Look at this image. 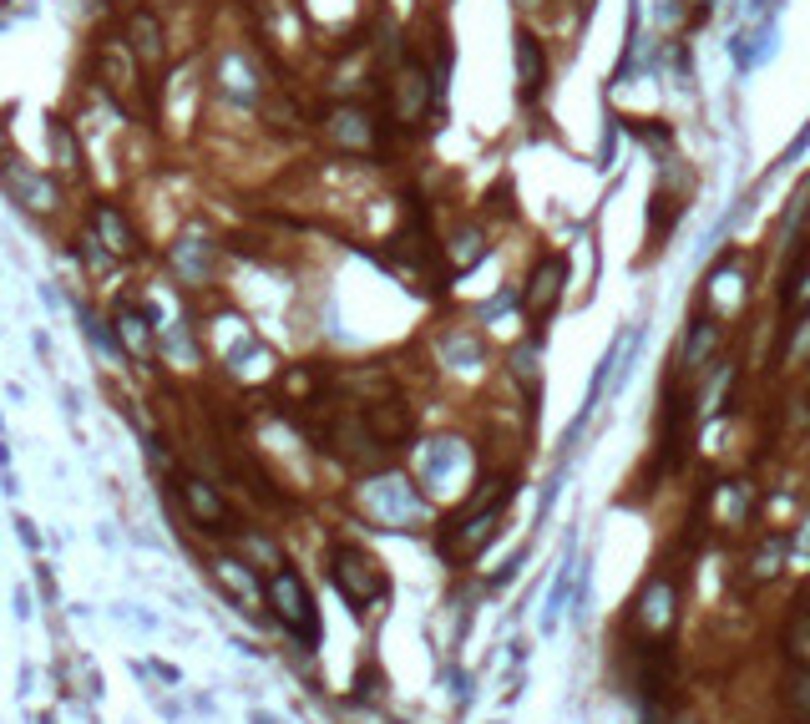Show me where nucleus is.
I'll use <instances>...</instances> for the list:
<instances>
[{"instance_id": "f257e3e1", "label": "nucleus", "mask_w": 810, "mask_h": 724, "mask_svg": "<svg viewBox=\"0 0 810 724\" xmlns=\"http://www.w3.org/2000/svg\"><path fill=\"white\" fill-rule=\"evenodd\" d=\"M360 502L365 512L390 527V532H405V527H416L426 522V497L411 476H400V471H385V476H370L365 487H360Z\"/></svg>"}, {"instance_id": "f03ea898", "label": "nucleus", "mask_w": 810, "mask_h": 724, "mask_svg": "<svg viewBox=\"0 0 810 724\" xmlns=\"http://www.w3.org/2000/svg\"><path fill=\"white\" fill-rule=\"evenodd\" d=\"M324 137H330L335 152L375 157L385 147V137H390V117H380L365 102H335L330 112H324Z\"/></svg>"}, {"instance_id": "7ed1b4c3", "label": "nucleus", "mask_w": 810, "mask_h": 724, "mask_svg": "<svg viewBox=\"0 0 810 724\" xmlns=\"http://www.w3.org/2000/svg\"><path fill=\"white\" fill-rule=\"evenodd\" d=\"M517 497V487L512 481H502V492H492V497H481L466 517H456L451 522V532H441V552L446 557H456V562H471L486 542L497 537V527H502V512H507V502Z\"/></svg>"}, {"instance_id": "20e7f679", "label": "nucleus", "mask_w": 810, "mask_h": 724, "mask_svg": "<svg viewBox=\"0 0 810 724\" xmlns=\"http://www.w3.org/2000/svg\"><path fill=\"white\" fill-rule=\"evenodd\" d=\"M330 583L340 588V598H345L350 608H365V603H375V598L385 593L380 562H375L365 547H355V542L330 547Z\"/></svg>"}, {"instance_id": "39448f33", "label": "nucleus", "mask_w": 810, "mask_h": 724, "mask_svg": "<svg viewBox=\"0 0 810 724\" xmlns=\"http://www.w3.org/2000/svg\"><path fill=\"white\" fill-rule=\"evenodd\" d=\"M269 608L299 643H309V649L319 643V613H314V598H309V588H304V578L294 568H279L269 578Z\"/></svg>"}, {"instance_id": "423d86ee", "label": "nucleus", "mask_w": 810, "mask_h": 724, "mask_svg": "<svg viewBox=\"0 0 810 724\" xmlns=\"http://www.w3.org/2000/svg\"><path fill=\"white\" fill-rule=\"evenodd\" d=\"M471 476V451L466 441H451V436H436L416 451V481L431 492H461V481Z\"/></svg>"}, {"instance_id": "0eeeda50", "label": "nucleus", "mask_w": 810, "mask_h": 724, "mask_svg": "<svg viewBox=\"0 0 810 724\" xmlns=\"http://www.w3.org/2000/svg\"><path fill=\"white\" fill-rule=\"evenodd\" d=\"M178 497H183V512H188L203 532H218V537L238 532V517H233V507L223 502V492L213 487V481H203V476H178Z\"/></svg>"}, {"instance_id": "6e6552de", "label": "nucleus", "mask_w": 810, "mask_h": 724, "mask_svg": "<svg viewBox=\"0 0 810 724\" xmlns=\"http://www.w3.org/2000/svg\"><path fill=\"white\" fill-rule=\"evenodd\" d=\"M567 294V254H542L527 274V289H522V304L532 319H547Z\"/></svg>"}, {"instance_id": "1a4fd4ad", "label": "nucleus", "mask_w": 810, "mask_h": 724, "mask_svg": "<svg viewBox=\"0 0 810 724\" xmlns=\"http://www.w3.org/2000/svg\"><path fill=\"white\" fill-rule=\"evenodd\" d=\"M365 426L375 431V441H380L385 451H395V446H405V441L416 436V416H411V406H405L400 395L365 400Z\"/></svg>"}, {"instance_id": "9d476101", "label": "nucleus", "mask_w": 810, "mask_h": 724, "mask_svg": "<svg viewBox=\"0 0 810 724\" xmlns=\"http://www.w3.org/2000/svg\"><path fill=\"white\" fill-rule=\"evenodd\" d=\"M512 51H517V97L532 107L542 97V87H547V46L537 41L532 26H517Z\"/></svg>"}, {"instance_id": "9b49d317", "label": "nucleus", "mask_w": 810, "mask_h": 724, "mask_svg": "<svg viewBox=\"0 0 810 724\" xmlns=\"http://www.w3.org/2000/svg\"><path fill=\"white\" fill-rule=\"evenodd\" d=\"M218 92L228 102H238V107H254L259 102V71H254V61L243 56V51H228L218 61Z\"/></svg>"}, {"instance_id": "f8f14e48", "label": "nucleus", "mask_w": 810, "mask_h": 724, "mask_svg": "<svg viewBox=\"0 0 810 724\" xmlns=\"http://www.w3.org/2000/svg\"><path fill=\"white\" fill-rule=\"evenodd\" d=\"M173 269H178V279L183 284H203L208 274H213V259H218V249H213V238L208 233H183L178 244H173Z\"/></svg>"}, {"instance_id": "ddd939ff", "label": "nucleus", "mask_w": 810, "mask_h": 724, "mask_svg": "<svg viewBox=\"0 0 810 724\" xmlns=\"http://www.w3.org/2000/svg\"><path fill=\"white\" fill-rule=\"evenodd\" d=\"M213 578H218V588H223L238 608H249V613H254L259 598H269V588H259L254 568H249V562H238V557H213Z\"/></svg>"}, {"instance_id": "4468645a", "label": "nucleus", "mask_w": 810, "mask_h": 724, "mask_svg": "<svg viewBox=\"0 0 810 724\" xmlns=\"http://www.w3.org/2000/svg\"><path fill=\"white\" fill-rule=\"evenodd\" d=\"M679 613V593H674V578H648L643 598H638V623L648 633H664Z\"/></svg>"}, {"instance_id": "2eb2a0df", "label": "nucleus", "mask_w": 810, "mask_h": 724, "mask_svg": "<svg viewBox=\"0 0 810 724\" xmlns=\"http://www.w3.org/2000/svg\"><path fill=\"white\" fill-rule=\"evenodd\" d=\"M117 340H122V355H132V360H152V314H142L137 304H117Z\"/></svg>"}, {"instance_id": "dca6fc26", "label": "nucleus", "mask_w": 810, "mask_h": 724, "mask_svg": "<svg viewBox=\"0 0 810 724\" xmlns=\"http://www.w3.org/2000/svg\"><path fill=\"white\" fill-rule=\"evenodd\" d=\"M92 228H97V244H102L107 254H137V233H132V223L122 218L117 203H97Z\"/></svg>"}, {"instance_id": "f3484780", "label": "nucleus", "mask_w": 810, "mask_h": 724, "mask_svg": "<svg viewBox=\"0 0 810 724\" xmlns=\"http://www.w3.org/2000/svg\"><path fill=\"white\" fill-rule=\"evenodd\" d=\"M486 259V228L481 223H461L451 238H446V269L451 274H466Z\"/></svg>"}, {"instance_id": "a211bd4d", "label": "nucleus", "mask_w": 810, "mask_h": 724, "mask_svg": "<svg viewBox=\"0 0 810 724\" xmlns=\"http://www.w3.org/2000/svg\"><path fill=\"white\" fill-rule=\"evenodd\" d=\"M719 340H724V325L714 314H694V325H689V335H684V365H709L714 360V350H719Z\"/></svg>"}, {"instance_id": "6ab92c4d", "label": "nucleus", "mask_w": 810, "mask_h": 724, "mask_svg": "<svg viewBox=\"0 0 810 724\" xmlns=\"http://www.w3.org/2000/svg\"><path fill=\"white\" fill-rule=\"evenodd\" d=\"M127 36H132L127 51H132L142 66H162V26H157L152 11H137V16L127 21Z\"/></svg>"}, {"instance_id": "aec40b11", "label": "nucleus", "mask_w": 810, "mask_h": 724, "mask_svg": "<svg viewBox=\"0 0 810 724\" xmlns=\"http://www.w3.org/2000/svg\"><path fill=\"white\" fill-rule=\"evenodd\" d=\"M770 46H775V16H755L745 31H735V61H740V66L765 61Z\"/></svg>"}, {"instance_id": "412c9836", "label": "nucleus", "mask_w": 810, "mask_h": 724, "mask_svg": "<svg viewBox=\"0 0 810 724\" xmlns=\"http://www.w3.org/2000/svg\"><path fill=\"white\" fill-rule=\"evenodd\" d=\"M714 502H719V527H740L755 512V487L750 481H724V487H714Z\"/></svg>"}, {"instance_id": "4be33fe9", "label": "nucleus", "mask_w": 810, "mask_h": 724, "mask_svg": "<svg viewBox=\"0 0 810 724\" xmlns=\"http://www.w3.org/2000/svg\"><path fill=\"white\" fill-rule=\"evenodd\" d=\"M441 350H446V360H451V370H461V375H476L481 365H486V350H481V340L471 335V330H446V340H441Z\"/></svg>"}, {"instance_id": "5701e85b", "label": "nucleus", "mask_w": 810, "mask_h": 724, "mask_svg": "<svg viewBox=\"0 0 810 724\" xmlns=\"http://www.w3.org/2000/svg\"><path fill=\"white\" fill-rule=\"evenodd\" d=\"M780 314L785 319H805L810 314V259L785 274V284H780Z\"/></svg>"}, {"instance_id": "b1692460", "label": "nucleus", "mask_w": 810, "mask_h": 724, "mask_svg": "<svg viewBox=\"0 0 810 724\" xmlns=\"http://www.w3.org/2000/svg\"><path fill=\"white\" fill-rule=\"evenodd\" d=\"M6 183H11V193H16L26 208H51V203H56V188H51L46 178L26 173V168H11V173H6Z\"/></svg>"}, {"instance_id": "393cba45", "label": "nucleus", "mask_w": 810, "mask_h": 724, "mask_svg": "<svg viewBox=\"0 0 810 724\" xmlns=\"http://www.w3.org/2000/svg\"><path fill=\"white\" fill-rule=\"evenodd\" d=\"M567 588H573V547L562 552V568H557V583H552V598H547V613H542V628L547 633L557 628V613L567 608Z\"/></svg>"}, {"instance_id": "a878e982", "label": "nucleus", "mask_w": 810, "mask_h": 724, "mask_svg": "<svg viewBox=\"0 0 810 724\" xmlns=\"http://www.w3.org/2000/svg\"><path fill=\"white\" fill-rule=\"evenodd\" d=\"M785 654H790L795 669H810V613H805V608H800V613L790 618V628H785Z\"/></svg>"}, {"instance_id": "bb28decb", "label": "nucleus", "mask_w": 810, "mask_h": 724, "mask_svg": "<svg viewBox=\"0 0 810 724\" xmlns=\"http://www.w3.org/2000/svg\"><path fill=\"white\" fill-rule=\"evenodd\" d=\"M785 552H790V542H785L780 532L760 542V552H755V562H750V573H755V583H765V578H775V573H780V562H785Z\"/></svg>"}, {"instance_id": "cd10ccee", "label": "nucleus", "mask_w": 810, "mask_h": 724, "mask_svg": "<svg viewBox=\"0 0 810 724\" xmlns=\"http://www.w3.org/2000/svg\"><path fill=\"white\" fill-rule=\"evenodd\" d=\"M512 375L522 380L527 395H542V385H537V340H522V345L512 350Z\"/></svg>"}, {"instance_id": "c85d7f7f", "label": "nucleus", "mask_w": 810, "mask_h": 724, "mask_svg": "<svg viewBox=\"0 0 810 724\" xmlns=\"http://www.w3.org/2000/svg\"><path fill=\"white\" fill-rule=\"evenodd\" d=\"M790 699H795V709H800L805 724H810V669H795V679H790Z\"/></svg>"}, {"instance_id": "c756f323", "label": "nucleus", "mask_w": 810, "mask_h": 724, "mask_svg": "<svg viewBox=\"0 0 810 724\" xmlns=\"http://www.w3.org/2000/svg\"><path fill=\"white\" fill-rule=\"evenodd\" d=\"M588 598H593V573H588V557H583V578H578V598H573V618H588Z\"/></svg>"}, {"instance_id": "7c9ffc66", "label": "nucleus", "mask_w": 810, "mask_h": 724, "mask_svg": "<svg viewBox=\"0 0 810 724\" xmlns=\"http://www.w3.org/2000/svg\"><path fill=\"white\" fill-rule=\"evenodd\" d=\"M522 562H527V547H517V552H512V557L502 562V573H497V588H507V583H512V578L522 573Z\"/></svg>"}, {"instance_id": "2f4dec72", "label": "nucleus", "mask_w": 810, "mask_h": 724, "mask_svg": "<svg viewBox=\"0 0 810 724\" xmlns=\"http://www.w3.org/2000/svg\"><path fill=\"white\" fill-rule=\"evenodd\" d=\"M254 724H284V719H274L269 709H254Z\"/></svg>"}, {"instance_id": "473e14b6", "label": "nucleus", "mask_w": 810, "mask_h": 724, "mask_svg": "<svg viewBox=\"0 0 810 724\" xmlns=\"http://www.w3.org/2000/svg\"><path fill=\"white\" fill-rule=\"evenodd\" d=\"M517 11H537V6H547V0H512Z\"/></svg>"}]
</instances>
